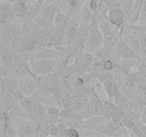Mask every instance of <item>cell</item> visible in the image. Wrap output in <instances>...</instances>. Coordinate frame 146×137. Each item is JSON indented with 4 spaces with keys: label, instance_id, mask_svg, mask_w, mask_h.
<instances>
[{
    "label": "cell",
    "instance_id": "obj_1",
    "mask_svg": "<svg viewBox=\"0 0 146 137\" xmlns=\"http://www.w3.org/2000/svg\"><path fill=\"white\" fill-rule=\"evenodd\" d=\"M22 25V23L13 21H7L1 24L0 29L1 45L11 51L17 52L24 38Z\"/></svg>",
    "mask_w": 146,
    "mask_h": 137
},
{
    "label": "cell",
    "instance_id": "obj_2",
    "mask_svg": "<svg viewBox=\"0 0 146 137\" xmlns=\"http://www.w3.org/2000/svg\"><path fill=\"white\" fill-rule=\"evenodd\" d=\"M98 25L103 34V45L110 48H115L121 42V37L109 22L108 16L100 20Z\"/></svg>",
    "mask_w": 146,
    "mask_h": 137
},
{
    "label": "cell",
    "instance_id": "obj_3",
    "mask_svg": "<svg viewBox=\"0 0 146 137\" xmlns=\"http://www.w3.org/2000/svg\"><path fill=\"white\" fill-rule=\"evenodd\" d=\"M11 120L17 131V136H36L37 123L30 118L11 117Z\"/></svg>",
    "mask_w": 146,
    "mask_h": 137
},
{
    "label": "cell",
    "instance_id": "obj_4",
    "mask_svg": "<svg viewBox=\"0 0 146 137\" xmlns=\"http://www.w3.org/2000/svg\"><path fill=\"white\" fill-rule=\"evenodd\" d=\"M103 34L97 23L90 27L88 37L83 47V51L94 54L100 47L103 46Z\"/></svg>",
    "mask_w": 146,
    "mask_h": 137
},
{
    "label": "cell",
    "instance_id": "obj_5",
    "mask_svg": "<svg viewBox=\"0 0 146 137\" xmlns=\"http://www.w3.org/2000/svg\"><path fill=\"white\" fill-rule=\"evenodd\" d=\"M57 60L36 59L29 61L31 72L36 76L47 75L54 72V67Z\"/></svg>",
    "mask_w": 146,
    "mask_h": 137
},
{
    "label": "cell",
    "instance_id": "obj_6",
    "mask_svg": "<svg viewBox=\"0 0 146 137\" xmlns=\"http://www.w3.org/2000/svg\"><path fill=\"white\" fill-rule=\"evenodd\" d=\"M19 89L24 96H34L40 89V85L37 77L34 74H31L19 79Z\"/></svg>",
    "mask_w": 146,
    "mask_h": 137
},
{
    "label": "cell",
    "instance_id": "obj_7",
    "mask_svg": "<svg viewBox=\"0 0 146 137\" xmlns=\"http://www.w3.org/2000/svg\"><path fill=\"white\" fill-rule=\"evenodd\" d=\"M108 19L113 27L117 28H122L126 22L125 14L121 8L111 2L108 4Z\"/></svg>",
    "mask_w": 146,
    "mask_h": 137
},
{
    "label": "cell",
    "instance_id": "obj_8",
    "mask_svg": "<svg viewBox=\"0 0 146 137\" xmlns=\"http://www.w3.org/2000/svg\"><path fill=\"white\" fill-rule=\"evenodd\" d=\"M108 121V118L104 114L92 116L84 120L81 128L91 130V131H98L104 134V131Z\"/></svg>",
    "mask_w": 146,
    "mask_h": 137
},
{
    "label": "cell",
    "instance_id": "obj_9",
    "mask_svg": "<svg viewBox=\"0 0 146 137\" xmlns=\"http://www.w3.org/2000/svg\"><path fill=\"white\" fill-rule=\"evenodd\" d=\"M36 77L39 83L40 89L44 88L49 90L56 95H58L61 91V88L58 83V76L55 75L54 73Z\"/></svg>",
    "mask_w": 146,
    "mask_h": 137
},
{
    "label": "cell",
    "instance_id": "obj_10",
    "mask_svg": "<svg viewBox=\"0 0 146 137\" xmlns=\"http://www.w3.org/2000/svg\"><path fill=\"white\" fill-rule=\"evenodd\" d=\"M29 62V61L36 59H46L58 60L61 57L64 56L63 53L57 50L54 47H47L41 49L35 50L32 52L28 53Z\"/></svg>",
    "mask_w": 146,
    "mask_h": 137
},
{
    "label": "cell",
    "instance_id": "obj_11",
    "mask_svg": "<svg viewBox=\"0 0 146 137\" xmlns=\"http://www.w3.org/2000/svg\"><path fill=\"white\" fill-rule=\"evenodd\" d=\"M89 108L86 115V119L92 116L105 114L106 112V106L104 100L97 96L96 95L89 96Z\"/></svg>",
    "mask_w": 146,
    "mask_h": 137
},
{
    "label": "cell",
    "instance_id": "obj_12",
    "mask_svg": "<svg viewBox=\"0 0 146 137\" xmlns=\"http://www.w3.org/2000/svg\"><path fill=\"white\" fill-rule=\"evenodd\" d=\"M36 97L46 106H58V96L49 90L41 88L36 93Z\"/></svg>",
    "mask_w": 146,
    "mask_h": 137
},
{
    "label": "cell",
    "instance_id": "obj_13",
    "mask_svg": "<svg viewBox=\"0 0 146 137\" xmlns=\"http://www.w3.org/2000/svg\"><path fill=\"white\" fill-rule=\"evenodd\" d=\"M53 25L58 32L64 34L66 29L70 25L69 17L65 12L61 11V9H60L54 18Z\"/></svg>",
    "mask_w": 146,
    "mask_h": 137
},
{
    "label": "cell",
    "instance_id": "obj_14",
    "mask_svg": "<svg viewBox=\"0 0 146 137\" xmlns=\"http://www.w3.org/2000/svg\"><path fill=\"white\" fill-rule=\"evenodd\" d=\"M115 51L121 56L122 59H142L141 57L125 43L121 41L118 46L115 48Z\"/></svg>",
    "mask_w": 146,
    "mask_h": 137
},
{
    "label": "cell",
    "instance_id": "obj_15",
    "mask_svg": "<svg viewBox=\"0 0 146 137\" xmlns=\"http://www.w3.org/2000/svg\"><path fill=\"white\" fill-rule=\"evenodd\" d=\"M46 110L47 106H46L37 98L36 94L32 109V116L34 121L38 123L46 114Z\"/></svg>",
    "mask_w": 146,
    "mask_h": 137
},
{
    "label": "cell",
    "instance_id": "obj_16",
    "mask_svg": "<svg viewBox=\"0 0 146 137\" xmlns=\"http://www.w3.org/2000/svg\"><path fill=\"white\" fill-rule=\"evenodd\" d=\"M14 60V51L8 49L4 46L1 45V67L9 69Z\"/></svg>",
    "mask_w": 146,
    "mask_h": 137
},
{
    "label": "cell",
    "instance_id": "obj_17",
    "mask_svg": "<svg viewBox=\"0 0 146 137\" xmlns=\"http://www.w3.org/2000/svg\"><path fill=\"white\" fill-rule=\"evenodd\" d=\"M71 93L72 92L67 91V90L61 89L59 94L57 95V96H58V106H59L60 108H66L72 106L74 102H73Z\"/></svg>",
    "mask_w": 146,
    "mask_h": 137
},
{
    "label": "cell",
    "instance_id": "obj_18",
    "mask_svg": "<svg viewBox=\"0 0 146 137\" xmlns=\"http://www.w3.org/2000/svg\"><path fill=\"white\" fill-rule=\"evenodd\" d=\"M13 4L7 1L0 2V21L1 24L7 22L13 16Z\"/></svg>",
    "mask_w": 146,
    "mask_h": 137
},
{
    "label": "cell",
    "instance_id": "obj_19",
    "mask_svg": "<svg viewBox=\"0 0 146 137\" xmlns=\"http://www.w3.org/2000/svg\"><path fill=\"white\" fill-rule=\"evenodd\" d=\"M37 39L33 37H24L17 53H30L36 49Z\"/></svg>",
    "mask_w": 146,
    "mask_h": 137
},
{
    "label": "cell",
    "instance_id": "obj_20",
    "mask_svg": "<svg viewBox=\"0 0 146 137\" xmlns=\"http://www.w3.org/2000/svg\"><path fill=\"white\" fill-rule=\"evenodd\" d=\"M28 1H19L13 4V16L19 19L21 21L28 11Z\"/></svg>",
    "mask_w": 146,
    "mask_h": 137
},
{
    "label": "cell",
    "instance_id": "obj_21",
    "mask_svg": "<svg viewBox=\"0 0 146 137\" xmlns=\"http://www.w3.org/2000/svg\"><path fill=\"white\" fill-rule=\"evenodd\" d=\"M70 57L69 56L64 55L61 57V58L58 59L56 61L54 67V74L56 75L57 76H62L64 71L66 69L67 67L70 64Z\"/></svg>",
    "mask_w": 146,
    "mask_h": 137
},
{
    "label": "cell",
    "instance_id": "obj_22",
    "mask_svg": "<svg viewBox=\"0 0 146 137\" xmlns=\"http://www.w3.org/2000/svg\"><path fill=\"white\" fill-rule=\"evenodd\" d=\"M77 36H78V27L69 25L64 34V44L73 46L76 40Z\"/></svg>",
    "mask_w": 146,
    "mask_h": 137
},
{
    "label": "cell",
    "instance_id": "obj_23",
    "mask_svg": "<svg viewBox=\"0 0 146 137\" xmlns=\"http://www.w3.org/2000/svg\"><path fill=\"white\" fill-rule=\"evenodd\" d=\"M115 48H110V47L101 46L94 53L95 59L104 61L108 59H111L113 54Z\"/></svg>",
    "mask_w": 146,
    "mask_h": 137
},
{
    "label": "cell",
    "instance_id": "obj_24",
    "mask_svg": "<svg viewBox=\"0 0 146 137\" xmlns=\"http://www.w3.org/2000/svg\"><path fill=\"white\" fill-rule=\"evenodd\" d=\"M62 121H64L66 125L70 128H76L79 129L82 126L83 122L84 121V118L81 116L77 114H73L71 115L68 116V117L63 119Z\"/></svg>",
    "mask_w": 146,
    "mask_h": 137
},
{
    "label": "cell",
    "instance_id": "obj_25",
    "mask_svg": "<svg viewBox=\"0 0 146 137\" xmlns=\"http://www.w3.org/2000/svg\"><path fill=\"white\" fill-rule=\"evenodd\" d=\"M122 126H123L121 124L120 121H115V120L113 119H109L107 122L105 129H104V135L113 136V134Z\"/></svg>",
    "mask_w": 146,
    "mask_h": 137
},
{
    "label": "cell",
    "instance_id": "obj_26",
    "mask_svg": "<svg viewBox=\"0 0 146 137\" xmlns=\"http://www.w3.org/2000/svg\"><path fill=\"white\" fill-rule=\"evenodd\" d=\"M36 94H34V96H24L22 98V99L20 101L19 104H21V106L24 108L27 112H28L29 114L31 115V116L32 117V109H33V105H34V101L35 99ZM34 119V118H33Z\"/></svg>",
    "mask_w": 146,
    "mask_h": 137
},
{
    "label": "cell",
    "instance_id": "obj_27",
    "mask_svg": "<svg viewBox=\"0 0 146 137\" xmlns=\"http://www.w3.org/2000/svg\"><path fill=\"white\" fill-rule=\"evenodd\" d=\"M131 130V135L134 136H146V124L138 121Z\"/></svg>",
    "mask_w": 146,
    "mask_h": 137
},
{
    "label": "cell",
    "instance_id": "obj_28",
    "mask_svg": "<svg viewBox=\"0 0 146 137\" xmlns=\"http://www.w3.org/2000/svg\"><path fill=\"white\" fill-rule=\"evenodd\" d=\"M33 21L36 24V25L38 27L39 29H41V30L44 28H46V27H50V26H52L53 24H51L49 21H48L47 19H46L45 17H43L42 15H37L34 19H32Z\"/></svg>",
    "mask_w": 146,
    "mask_h": 137
},
{
    "label": "cell",
    "instance_id": "obj_29",
    "mask_svg": "<svg viewBox=\"0 0 146 137\" xmlns=\"http://www.w3.org/2000/svg\"><path fill=\"white\" fill-rule=\"evenodd\" d=\"M141 7L137 9L134 11L132 15L127 19V24H131V25H138L140 24L141 21Z\"/></svg>",
    "mask_w": 146,
    "mask_h": 137
},
{
    "label": "cell",
    "instance_id": "obj_30",
    "mask_svg": "<svg viewBox=\"0 0 146 137\" xmlns=\"http://www.w3.org/2000/svg\"><path fill=\"white\" fill-rule=\"evenodd\" d=\"M61 111V108L59 106H50L47 107L46 114L54 116H58Z\"/></svg>",
    "mask_w": 146,
    "mask_h": 137
},
{
    "label": "cell",
    "instance_id": "obj_31",
    "mask_svg": "<svg viewBox=\"0 0 146 137\" xmlns=\"http://www.w3.org/2000/svg\"><path fill=\"white\" fill-rule=\"evenodd\" d=\"M103 67L106 71H113L115 68V63L112 59H108L103 61Z\"/></svg>",
    "mask_w": 146,
    "mask_h": 137
},
{
    "label": "cell",
    "instance_id": "obj_32",
    "mask_svg": "<svg viewBox=\"0 0 146 137\" xmlns=\"http://www.w3.org/2000/svg\"><path fill=\"white\" fill-rule=\"evenodd\" d=\"M67 136L70 137H78L80 136L79 129L76 128H68L67 131Z\"/></svg>",
    "mask_w": 146,
    "mask_h": 137
},
{
    "label": "cell",
    "instance_id": "obj_33",
    "mask_svg": "<svg viewBox=\"0 0 146 137\" xmlns=\"http://www.w3.org/2000/svg\"><path fill=\"white\" fill-rule=\"evenodd\" d=\"M88 2L90 9L92 11L93 13L96 12L98 8L99 1H98V0H88Z\"/></svg>",
    "mask_w": 146,
    "mask_h": 137
},
{
    "label": "cell",
    "instance_id": "obj_34",
    "mask_svg": "<svg viewBox=\"0 0 146 137\" xmlns=\"http://www.w3.org/2000/svg\"><path fill=\"white\" fill-rule=\"evenodd\" d=\"M49 134L50 136H59V128H58V126H57V124L51 125L50 126Z\"/></svg>",
    "mask_w": 146,
    "mask_h": 137
},
{
    "label": "cell",
    "instance_id": "obj_35",
    "mask_svg": "<svg viewBox=\"0 0 146 137\" xmlns=\"http://www.w3.org/2000/svg\"><path fill=\"white\" fill-rule=\"evenodd\" d=\"M139 121H142V122L145 123L146 124V107L143 109V112H142V114H141V118H140Z\"/></svg>",
    "mask_w": 146,
    "mask_h": 137
},
{
    "label": "cell",
    "instance_id": "obj_36",
    "mask_svg": "<svg viewBox=\"0 0 146 137\" xmlns=\"http://www.w3.org/2000/svg\"><path fill=\"white\" fill-rule=\"evenodd\" d=\"M1 1H7V2L11 3V4H15V3L19 2V1H28V0H1Z\"/></svg>",
    "mask_w": 146,
    "mask_h": 137
},
{
    "label": "cell",
    "instance_id": "obj_37",
    "mask_svg": "<svg viewBox=\"0 0 146 137\" xmlns=\"http://www.w3.org/2000/svg\"><path fill=\"white\" fill-rule=\"evenodd\" d=\"M29 1H34V2H38V0H29Z\"/></svg>",
    "mask_w": 146,
    "mask_h": 137
},
{
    "label": "cell",
    "instance_id": "obj_38",
    "mask_svg": "<svg viewBox=\"0 0 146 137\" xmlns=\"http://www.w3.org/2000/svg\"><path fill=\"white\" fill-rule=\"evenodd\" d=\"M78 1H81V0H78Z\"/></svg>",
    "mask_w": 146,
    "mask_h": 137
}]
</instances>
